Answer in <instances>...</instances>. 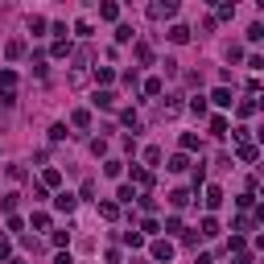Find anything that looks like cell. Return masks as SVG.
Wrapping results in <instances>:
<instances>
[{
    "instance_id": "obj_19",
    "label": "cell",
    "mask_w": 264,
    "mask_h": 264,
    "mask_svg": "<svg viewBox=\"0 0 264 264\" xmlns=\"http://www.w3.org/2000/svg\"><path fill=\"white\" fill-rule=\"evenodd\" d=\"M198 149V137H194V132H186V137H182V153H194Z\"/></svg>"
},
{
    "instance_id": "obj_23",
    "label": "cell",
    "mask_w": 264,
    "mask_h": 264,
    "mask_svg": "<svg viewBox=\"0 0 264 264\" xmlns=\"http://www.w3.org/2000/svg\"><path fill=\"white\" fill-rule=\"evenodd\" d=\"M203 236H219V223H215V219H211V215H207V219H203Z\"/></svg>"
},
{
    "instance_id": "obj_29",
    "label": "cell",
    "mask_w": 264,
    "mask_h": 264,
    "mask_svg": "<svg viewBox=\"0 0 264 264\" xmlns=\"http://www.w3.org/2000/svg\"><path fill=\"white\" fill-rule=\"evenodd\" d=\"M116 198H120V203H132V198H137V190H132V186H120V194H116Z\"/></svg>"
},
{
    "instance_id": "obj_11",
    "label": "cell",
    "mask_w": 264,
    "mask_h": 264,
    "mask_svg": "<svg viewBox=\"0 0 264 264\" xmlns=\"http://www.w3.org/2000/svg\"><path fill=\"white\" fill-rule=\"evenodd\" d=\"M71 124H75V128H87V124H91V112H87V108H79V112L71 116Z\"/></svg>"
},
{
    "instance_id": "obj_5",
    "label": "cell",
    "mask_w": 264,
    "mask_h": 264,
    "mask_svg": "<svg viewBox=\"0 0 264 264\" xmlns=\"http://www.w3.org/2000/svg\"><path fill=\"white\" fill-rule=\"evenodd\" d=\"M170 207H174V211L190 207V190H174V194H170Z\"/></svg>"
},
{
    "instance_id": "obj_4",
    "label": "cell",
    "mask_w": 264,
    "mask_h": 264,
    "mask_svg": "<svg viewBox=\"0 0 264 264\" xmlns=\"http://www.w3.org/2000/svg\"><path fill=\"white\" fill-rule=\"evenodd\" d=\"M165 170H170V174H182V170H190V157H186V153H174Z\"/></svg>"
},
{
    "instance_id": "obj_33",
    "label": "cell",
    "mask_w": 264,
    "mask_h": 264,
    "mask_svg": "<svg viewBox=\"0 0 264 264\" xmlns=\"http://www.w3.org/2000/svg\"><path fill=\"white\" fill-rule=\"evenodd\" d=\"M231 264H252V256H248V252H236V260H231Z\"/></svg>"
},
{
    "instance_id": "obj_26",
    "label": "cell",
    "mask_w": 264,
    "mask_h": 264,
    "mask_svg": "<svg viewBox=\"0 0 264 264\" xmlns=\"http://www.w3.org/2000/svg\"><path fill=\"white\" fill-rule=\"evenodd\" d=\"M33 75H38V79H46V58H42V54L33 58Z\"/></svg>"
},
{
    "instance_id": "obj_31",
    "label": "cell",
    "mask_w": 264,
    "mask_h": 264,
    "mask_svg": "<svg viewBox=\"0 0 264 264\" xmlns=\"http://www.w3.org/2000/svg\"><path fill=\"white\" fill-rule=\"evenodd\" d=\"M137 58H141V62H153V50H149V46L141 42V46H137Z\"/></svg>"
},
{
    "instance_id": "obj_1",
    "label": "cell",
    "mask_w": 264,
    "mask_h": 264,
    "mask_svg": "<svg viewBox=\"0 0 264 264\" xmlns=\"http://www.w3.org/2000/svg\"><path fill=\"white\" fill-rule=\"evenodd\" d=\"M174 13H178L174 0H157V5H149V17L153 21H165V17H174Z\"/></svg>"
},
{
    "instance_id": "obj_28",
    "label": "cell",
    "mask_w": 264,
    "mask_h": 264,
    "mask_svg": "<svg viewBox=\"0 0 264 264\" xmlns=\"http://www.w3.org/2000/svg\"><path fill=\"white\" fill-rule=\"evenodd\" d=\"M124 244H132V248H141V244H145V236H141V231H128V236H124Z\"/></svg>"
},
{
    "instance_id": "obj_21",
    "label": "cell",
    "mask_w": 264,
    "mask_h": 264,
    "mask_svg": "<svg viewBox=\"0 0 264 264\" xmlns=\"http://www.w3.org/2000/svg\"><path fill=\"white\" fill-rule=\"evenodd\" d=\"M21 54H25V42L13 38V42H9V58H21Z\"/></svg>"
},
{
    "instance_id": "obj_3",
    "label": "cell",
    "mask_w": 264,
    "mask_h": 264,
    "mask_svg": "<svg viewBox=\"0 0 264 264\" xmlns=\"http://www.w3.org/2000/svg\"><path fill=\"white\" fill-rule=\"evenodd\" d=\"M54 207H58V211H62V215H71V211H75V207H79V198H75V194H71V190H62V194H58V198H54Z\"/></svg>"
},
{
    "instance_id": "obj_34",
    "label": "cell",
    "mask_w": 264,
    "mask_h": 264,
    "mask_svg": "<svg viewBox=\"0 0 264 264\" xmlns=\"http://www.w3.org/2000/svg\"><path fill=\"white\" fill-rule=\"evenodd\" d=\"M0 256H9V236H0Z\"/></svg>"
},
{
    "instance_id": "obj_24",
    "label": "cell",
    "mask_w": 264,
    "mask_h": 264,
    "mask_svg": "<svg viewBox=\"0 0 264 264\" xmlns=\"http://www.w3.org/2000/svg\"><path fill=\"white\" fill-rule=\"evenodd\" d=\"M62 54H71V42H66V38L54 42V58H62Z\"/></svg>"
},
{
    "instance_id": "obj_27",
    "label": "cell",
    "mask_w": 264,
    "mask_h": 264,
    "mask_svg": "<svg viewBox=\"0 0 264 264\" xmlns=\"http://www.w3.org/2000/svg\"><path fill=\"white\" fill-rule=\"evenodd\" d=\"M71 244V231H54V248H66Z\"/></svg>"
},
{
    "instance_id": "obj_22",
    "label": "cell",
    "mask_w": 264,
    "mask_h": 264,
    "mask_svg": "<svg viewBox=\"0 0 264 264\" xmlns=\"http://www.w3.org/2000/svg\"><path fill=\"white\" fill-rule=\"evenodd\" d=\"M161 87H165L161 79H145V95H161Z\"/></svg>"
},
{
    "instance_id": "obj_10",
    "label": "cell",
    "mask_w": 264,
    "mask_h": 264,
    "mask_svg": "<svg viewBox=\"0 0 264 264\" xmlns=\"http://www.w3.org/2000/svg\"><path fill=\"white\" fill-rule=\"evenodd\" d=\"M95 104H99V108H108V112H112V108H116V95H112V91H99V95H95Z\"/></svg>"
},
{
    "instance_id": "obj_16",
    "label": "cell",
    "mask_w": 264,
    "mask_h": 264,
    "mask_svg": "<svg viewBox=\"0 0 264 264\" xmlns=\"http://www.w3.org/2000/svg\"><path fill=\"white\" fill-rule=\"evenodd\" d=\"M211 132H215V137H227V120L215 116V120H211Z\"/></svg>"
},
{
    "instance_id": "obj_2",
    "label": "cell",
    "mask_w": 264,
    "mask_h": 264,
    "mask_svg": "<svg viewBox=\"0 0 264 264\" xmlns=\"http://www.w3.org/2000/svg\"><path fill=\"white\" fill-rule=\"evenodd\" d=\"M149 252H153V260L170 264V256H174V244H170V240H153V248H149Z\"/></svg>"
},
{
    "instance_id": "obj_35",
    "label": "cell",
    "mask_w": 264,
    "mask_h": 264,
    "mask_svg": "<svg viewBox=\"0 0 264 264\" xmlns=\"http://www.w3.org/2000/svg\"><path fill=\"white\" fill-rule=\"evenodd\" d=\"M194 264H215V260H211V256H198V260H194Z\"/></svg>"
},
{
    "instance_id": "obj_8",
    "label": "cell",
    "mask_w": 264,
    "mask_h": 264,
    "mask_svg": "<svg viewBox=\"0 0 264 264\" xmlns=\"http://www.w3.org/2000/svg\"><path fill=\"white\" fill-rule=\"evenodd\" d=\"M0 91H17V75L13 71H0Z\"/></svg>"
},
{
    "instance_id": "obj_18",
    "label": "cell",
    "mask_w": 264,
    "mask_h": 264,
    "mask_svg": "<svg viewBox=\"0 0 264 264\" xmlns=\"http://www.w3.org/2000/svg\"><path fill=\"white\" fill-rule=\"evenodd\" d=\"M87 62H91V50H75V71H83Z\"/></svg>"
},
{
    "instance_id": "obj_6",
    "label": "cell",
    "mask_w": 264,
    "mask_h": 264,
    "mask_svg": "<svg viewBox=\"0 0 264 264\" xmlns=\"http://www.w3.org/2000/svg\"><path fill=\"white\" fill-rule=\"evenodd\" d=\"M203 203H207L211 211H215V207H223V190H219V186H207V198H203Z\"/></svg>"
},
{
    "instance_id": "obj_14",
    "label": "cell",
    "mask_w": 264,
    "mask_h": 264,
    "mask_svg": "<svg viewBox=\"0 0 264 264\" xmlns=\"http://www.w3.org/2000/svg\"><path fill=\"white\" fill-rule=\"evenodd\" d=\"M33 227H38V231H50V215H46V211H33Z\"/></svg>"
},
{
    "instance_id": "obj_7",
    "label": "cell",
    "mask_w": 264,
    "mask_h": 264,
    "mask_svg": "<svg viewBox=\"0 0 264 264\" xmlns=\"http://www.w3.org/2000/svg\"><path fill=\"white\" fill-rule=\"evenodd\" d=\"M58 182H62V174H58V170H42V186H46V190H54Z\"/></svg>"
},
{
    "instance_id": "obj_17",
    "label": "cell",
    "mask_w": 264,
    "mask_h": 264,
    "mask_svg": "<svg viewBox=\"0 0 264 264\" xmlns=\"http://www.w3.org/2000/svg\"><path fill=\"white\" fill-rule=\"evenodd\" d=\"M99 215H104V219H116L120 207H116V203H99Z\"/></svg>"
},
{
    "instance_id": "obj_13",
    "label": "cell",
    "mask_w": 264,
    "mask_h": 264,
    "mask_svg": "<svg viewBox=\"0 0 264 264\" xmlns=\"http://www.w3.org/2000/svg\"><path fill=\"white\" fill-rule=\"evenodd\" d=\"M211 99H215V104H219V108H231V91H227V87H219V91H215Z\"/></svg>"
},
{
    "instance_id": "obj_20",
    "label": "cell",
    "mask_w": 264,
    "mask_h": 264,
    "mask_svg": "<svg viewBox=\"0 0 264 264\" xmlns=\"http://www.w3.org/2000/svg\"><path fill=\"white\" fill-rule=\"evenodd\" d=\"M190 112H194V116H207V99H203V95L190 99Z\"/></svg>"
},
{
    "instance_id": "obj_37",
    "label": "cell",
    "mask_w": 264,
    "mask_h": 264,
    "mask_svg": "<svg viewBox=\"0 0 264 264\" xmlns=\"http://www.w3.org/2000/svg\"><path fill=\"white\" fill-rule=\"evenodd\" d=\"M132 264H145V260H132Z\"/></svg>"
},
{
    "instance_id": "obj_36",
    "label": "cell",
    "mask_w": 264,
    "mask_h": 264,
    "mask_svg": "<svg viewBox=\"0 0 264 264\" xmlns=\"http://www.w3.org/2000/svg\"><path fill=\"white\" fill-rule=\"evenodd\" d=\"M9 264H25V260H21V256H17V260H9Z\"/></svg>"
},
{
    "instance_id": "obj_32",
    "label": "cell",
    "mask_w": 264,
    "mask_h": 264,
    "mask_svg": "<svg viewBox=\"0 0 264 264\" xmlns=\"http://www.w3.org/2000/svg\"><path fill=\"white\" fill-rule=\"evenodd\" d=\"M240 161H256V149L252 145H240Z\"/></svg>"
},
{
    "instance_id": "obj_15",
    "label": "cell",
    "mask_w": 264,
    "mask_h": 264,
    "mask_svg": "<svg viewBox=\"0 0 264 264\" xmlns=\"http://www.w3.org/2000/svg\"><path fill=\"white\" fill-rule=\"evenodd\" d=\"M132 182H141V186H149V182H153V174H149V170H141V165H137V170H132Z\"/></svg>"
},
{
    "instance_id": "obj_30",
    "label": "cell",
    "mask_w": 264,
    "mask_h": 264,
    "mask_svg": "<svg viewBox=\"0 0 264 264\" xmlns=\"http://www.w3.org/2000/svg\"><path fill=\"white\" fill-rule=\"evenodd\" d=\"M116 42H132V25H120L116 29Z\"/></svg>"
},
{
    "instance_id": "obj_9",
    "label": "cell",
    "mask_w": 264,
    "mask_h": 264,
    "mask_svg": "<svg viewBox=\"0 0 264 264\" xmlns=\"http://www.w3.org/2000/svg\"><path fill=\"white\" fill-rule=\"evenodd\" d=\"M99 17H104V21H116V17H120V5H112V0H108V5H99Z\"/></svg>"
},
{
    "instance_id": "obj_12",
    "label": "cell",
    "mask_w": 264,
    "mask_h": 264,
    "mask_svg": "<svg viewBox=\"0 0 264 264\" xmlns=\"http://www.w3.org/2000/svg\"><path fill=\"white\" fill-rule=\"evenodd\" d=\"M170 42H190V29H186V25H174V29H170Z\"/></svg>"
},
{
    "instance_id": "obj_25",
    "label": "cell",
    "mask_w": 264,
    "mask_h": 264,
    "mask_svg": "<svg viewBox=\"0 0 264 264\" xmlns=\"http://www.w3.org/2000/svg\"><path fill=\"white\" fill-rule=\"evenodd\" d=\"M17 104V91H0V108H13Z\"/></svg>"
}]
</instances>
